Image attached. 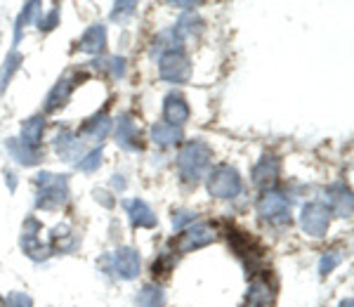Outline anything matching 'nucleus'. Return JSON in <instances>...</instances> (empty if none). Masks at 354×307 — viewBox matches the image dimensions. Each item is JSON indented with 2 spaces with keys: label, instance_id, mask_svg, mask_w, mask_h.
Returning a JSON list of instances; mask_svg holds the SVG:
<instances>
[{
  "label": "nucleus",
  "instance_id": "f257e3e1",
  "mask_svg": "<svg viewBox=\"0 0 354 307\" xmlns=\"http://www.w3.org/2000/svg\"><path fill=\"white\" fill-rule=\"evenodd\" d=\"M210 158H213V151L210 147L201 140H192L182 147L180 156H177V170H180V178L189 185H196L198 180L208 173L210 168Z\"/></svg>",
  "mask_w": 354,
  "mask_h": 307
},
{
  "label": "nucleus",
  "instance_id": "f03ea898",
  "mask_svg": "<svg viewBox=\"0 0 354 307\" xmlns=\"http://www.w3.org/2000/svg\"><path fill=\"white\" fill-rule=\"evenodd\" d=\"M36 206L43 210H55L64 206L68 198V180L66 175H53V173H38L36 175Z\"/></svg>",
  "mask_w": 354,
  "mask_h": 307
},
{
  "label": "nucleus",
  "instance_id": "7ed1b4c3",
  "mask_svg": "<svg viewBox=\"0 0 354 307\" xmlns=\"http://www.w3.org/2000/svg\"><path fill=\"white\" fill-rule=\"evenodd\" d=\"M102 265H104L111 275H116L118 279L130 281L140 275L142 260L135 248H118V251H113L111 255H104V258H102Z\"/></svg>",
  "mask_w": 354,
  "mask_h": 307
},
{
  "label": "nucleus",
  "instance_id": "20e7f679",
  "mask_svg": "<svg viewBox=\"0 0 354 307\" xmlns=\"http://www.w3.org/2000/svg\"><path fill=\"white\" fill-rule=\"evenodd\" d=\"M241 192L239 170L232 166H218L208 175V194L215 198H234Z\"/></svg>",
  "mask_w": 354,
  "mask_h": 307
},
{
  "label": "nucleus",
  "instance_id": "39448f33",
  "mask_svg": "<svg viewBox=\"0 0 354 307\" xmlns=\"http://www.w3.org/2000/svg\"><path fill=\"white\" fill-rule=\"evenodd\" d=\"M330 218H333V213H330V208L326 203H307V206H302V213H300V227L305 234L310 236H324L330 225Z\"/></svg>",
  "mask_w": 354,
  "mask_h": 307
},
{
  "label": "nucleus",
  "instance_id": "423d86ee",
  "mask_svg": "<svg viewBox=\"0 0 354 307\" xmlns=\"http://www.w3.org/2000/svg\"><path fill=\"white\" fill-rule=\"evenodd\" d=\"M258 213L262 215V220L274 225H286L290 223V203L288 198L279 192H265L258 201Z\"/></svg>",
  "mask_w": 354,
  "mask_h": 307
},
{
  "label": "nucleus",
  "instance_id": "0eeeda50",
  "mask_svg": "<svg viewBox=\"0 0 354 307\" xmlns=\"http://www.w3.org/2000/svg\"><path fill=\"white\" fill-rule=\"evenodd\" d=\"M158 76L168 83H187L192 78V64L185 53H165L158 62Z\"/></svg>",
  "mask_w": 354,
  "mask_h": 307
},
{
  "label": "nucleus",
  "instance_id": "6e6552de",
  "mask_svg": "<svg viewBox=\"0 0 354 307\" xmlns=\"http://www.w3.org/2000/svg\"><path fill=\"white\" fill-rule=\"evenodd\" d=\"M38 234H41V223L36 218H28L24 223V230H21V251L31 260H45L53 253V243H43V239Z\"/></svg>",
  "mask_w": 354,
  "mask_h": 307
},
{
  "label": "nucleus",
  "instance_id": "1a4fd4ad",
  "mask_svg": "<svg viewBox=\"0 0 354 307\" xmlns=\"http://www.w3.org/2000/svg\"><path fill=\"white\" fill-rule=\"evenodd\" d=\"M215 230L210 225H192L185 234L180 236L177 241V251L180 253H189V251H196V248H203L208 243L215 241Z\"/></svg>",
  "mask_w": 354,
  "mask_h": 307
},
{
  "label": "nucleus",
  "instance_id": "9d476101",
  "mask_svg": "<svg viewBox=\"0 0 354 307\" xmlns=\"http://www.w3.org/2000/svg\"><path fill=\"white\" fill-rule=\"evenodd\" d=\"M116 142L118 147L125 151H142V145H140V130H137L135 121L130 113H123L118 118V126H116Z\"/></svg>",
  "mask_w": 354,
  "mask_h": 307
},
{
  "label": "nucleus",
  "instance_id": "9b49d317",
  "mask_svg": "<svg viewBox=\"0 0 354 307\" xmlns=\"http://www.w3.org/2000/svg\"><path fill=\"white\" fill-rule=\"evenodd\" d=\"M163 116L165 123L180 128L182 123L189 121V104H187V100L180 93H170L163 102Z\"/></svg>",
  "mask_w": 354,
  "mask_h": 307
},
{
  "label": "nucleus",
  "instance_id": "f8f14e48",
  "mask_svg": "<svg viewBox=\"0 0 354 307\" xmlns=\"http://www.w3.org/2000/svg\"><path fill=\"white\" fill-rule=\"evenodd\" d=\"M326 198H328L330 213L340 215V218H350V215H352V192L347 189L342 182H338V185H333V187H328Z\"/></svg>",
  "mask_w": 354,
  "mask_h": 307
},
{
  "label": "nucleus",
  "instance_id": "ddd939ff",
  "mask_svg": "<svg viewBox=\"0 0 354 307\" xmlns=\"http://www.w3.org/2000/svg\"><path fill=\"white\" fill-rule=\"evenodd\" d=\"M123 206H125V213L130 215V223L135 227H145V230L156 227V215H153V210L149 208L147 201H142V198H130Z\"/></svg>",
  "mask_w": 354,
  "mask_h": 307
},
{
  "label": "nucleus",
  "instance_id": "4468645a",
  "mask_svg": "<svg viewBox=\"0 0 354 307\" xmlns=\"http://www.w3.org/2000/svg\"><path fill=\"white\" fill-rule=\"evenodd\" d=\"M274 303V291L270 286V281L265 277L250 281L248 293H245V307H272Z\"/></svg>",
  "mask_w": 354,
  "mask_h": 307
},
{
  "label": "nucleus",
  "instance_id": "2eb2a0df",
  "mask_svg": "<svg viewBox=\"0 0 354 307\" xmlns=\"http://www.w3.org/2000/svg\"><path fill=\"white\" fill-rule=\"evenodd\" d=\"M55 151L59 154L64 161H76L83 151V140L78 135L68 133V130H62L55 138Z\"/></svg>",
  "mask_w": 354,
  "mask_h": 307
},
{
  "label": "nucleus",
  "instance_id": "dca6fc26",
  "mask_svg": "<svg viewBox=\"0 0 354 307\" xmlns=\"http://www.w3.org/2000/svg\"><path fill=\"white\" fill-rule=\"evenodd\" d=\"M73 88H76V78H71V76L59 78L55 88L50 90L48 100H45V111H57L62 104H66V100H68V95H71Z\"/></svg>",
  "mask_w": 354,
  "mask_h": 307
},
{
  "label": "nucleus",
  "instance_id": "f3484780",
  "mask_svg": "<svg viewBox=\"0 0 354 307\" xmlns=\"http://www.w3.org/2000/svg\"><path fill=\"white\" fill-rule=\"evenodd\" d=\"M279 178V161L274 156H262L253 168V182L258 187H270Z\"/></svg>",
  "mask_w": 354,
  "mask_h": 307
},
{
  "label": "nucleus",
  "instance_id": "a211bd4d",
  "mask_svg": "<svg viewBox=\"0 0 354 307\" xmlns=\"http://www.w3.org/2000/svg\"><path fill=\"white\" fill-rule=\"evenodd\" d=\"M43 130H45V118L43 116H31L28 121H24L21 126V145L28 147V149L38 151V145L43 140Z\"/></svg>",
  "mask_w": 354,
  "mask_h": 307
},
{
  "label": "nucleus",
  "instance_id": "6ab92c4d",
  "mask_svg": "<svg viewBox=\"0 0 354 307\" xmlns=\"http://www.w3.org/2000/svg\"><path fill=\"white\" fill-rule=\"evenodd\" d=\"M106 45V28L102 24H93L81 38V50L88 55H100Z\"/></svg>",
  "mask_w": 354,
  "mask_h": 307
},
{
  "label": "nucleus",
  "instance_id": "aec40b11",
  "mask_svg": "<svg viewBox=\"0 0 354 307\" xmlns=\"http://www.w3.org/2000/svg\"><path fill=\"white\" fill-rule=\"evenodd\" d=\"M151 140H153V145H158V147H173L182 140V128L170 126V123H165V121L156 123V126L151 128Z\"/></svg>",
  "mask_w": 354,
  "mask_h": 307
},
{
  "label": "nucleus",
  "instance_id": "412c9836",
  "mask_svg": "<svg viewBox=\"0 0 354 307\" xmlns=\"http://www.w3.org/2000/svg\"><path fill=\"white\" fill-rule=\"evenodd\" d=\"M5 149H8L10 156H12L17 163H21V166H36V163H41V154L28 149L19 140H8L5 142Z\"/></svg>",
  "mask_w": 354,
  "mask_h": 307
},
{
  "label": "nucleus",
  "instance_id": "4be33fe9",
  "mask_svg": "<svg viewBox=\"0 0 354 307\" xmlns=\"http://www.w3.org/2000/svg\"><path fill=\"white\" fill-rule=\"evenodd\" d=\"M111 130V121L106 113H102V116H95L90 118L88 123L83 126V135L85 138H93V140H104L106 135H109Z\"/></svg>",
  "mask_w": 354,
  "mask_h": 307
},
{
  "label": "nucleus",
  "instance_id": "5701e85b",
  "mask_svg": "<svg viewBox=\"0 0 354 307\" xmlns=\"http://www.w3.org/2000/svg\"><path fill=\"white\" fill-rule=\"evenodd\" d=\"M163 303H165V293L156 283H147L140 291V295H137V307H163Z\"/></svg>",
  "mask_w": 354,
  "mask_h": 307
},
{
  "label": "nucleus",
  "instance_id": "b1692460",
  "mask_svg": "<svg viewBox=\"0 0 354 307\" xmlns=\"http://www.w3.org/2000/svg\"><path fill=\"white\" fill-rule=\"evenodd\" d=\"M21 64V57L17 50H12V53L8 55V59H5V66H3V73H0V93H5V88H8L10 78L15 76V71L19 69Z\"/></svg>",
  "mask_w": 354,
  "mask_h": 307
},
{
  "label": "nucleus",
  "instance_id": "393cba45",
  "mask_svg": "<svg viewBox=\"0 0 354 307\" xmlns=\"http://www.w3.org/2000/svg\"><path fill=\"white\" fill-rule=\"evenodd\" d=\"M97 69H104L111 73V78H123L125 76V59L123 57H106V59L93 62Z\"/></svg>",
  "mask_w": 354,
  "mask_h": 307
},
{
  "label": "nucleus",
  "instance_id": "a878e982",
  "mask_svg": "<svg viewBox=\"0 0 354 307\" xmlns=\"http://www.w3.org/2000/svg\"><path fill=\"white\" fill-rule=\"evenodd\" d=\"M198 31H201V19H198L196 15H185L175 26V33L182 38V41H185L187 36H192V33H198Z\"/></svg>",
  "mask_w": 354,
  "mask_h": 307
},
{
  "label": "nucleus",
  "instance_id": "bb28decb",
  "mask_svg": "<svg viewBox=\"0 0 354 307\" xmlns=\"http://www.w3.org/2000/svg\"><path fill=\"white\" fill-rule=\"evenodd\" d=\"M38 8H41L38 3H26L24 10H21V15L17 17V24H15V45L19 43V38H21V28H24L28 21L33 19V15H36Z\"/></svg>",
  "mask_w": 354,
  "mask_h": 307
},
{
  "label": "nucleus",
  "instance_id": "cd10ccee",
  "mask_svg": "<svg viewBox=\"0 0 354 307\" xmlns=\"http://www.w3.org/2000/svg\"><path fill=\"white\" fill-rule=\"evenodd\" d=\"M342 263V253L338 251H328V253H324L322 255V260H319V272H322L324 277L330 275V272L335 270Z\"/></svg>",
  "mask_w": 354,
  "mask_h": 307
},
{
  "label": "nucleus",
  "instance_id": "c85d7f7f",
  "mask_svg": "<svg viewBox=\"0 0 354 307\" xmlns=\"http://www.w3.org/2000/svg\"><path fill=\"white\" fill-rule=\"evenodd\" d=\"M100 163H102V149H93L78 161V168H81L83 173H95V170L100 168Z\"/></svg>",
  "mask_w": 354,
  "mask_h": 307
},
{
  "label": "nucleus",
  "instance_id": "c756f323",
  "mask_svg": "<svg viewBox=\"0 0 354 307\" xmlns=\"http://www.w3.org/2000/svg\"><path fill=\"white\" fill-rule=\"evenodd\" d=\"M137 3H133V0H125V3H116L113 5V12H111V19L118 21V19H125V17H130L135 12Z\"/></svg>",
  "mask_w": 354,
  "mask_h": 307
},
{
  "label": "nucleus",
  "instance_id": "7c9ffc66",
  "mask_svg": "<svg viewBox=\"0 0 354 307\" xmlns=\"http://www.w3.org/2000/svg\"><path fill=\"white\" fill-rule=\"evenodd\" d=\"M3 307H33V303H31V298H28L26 293L12 291V293L8 295V298H5Z\"/></svg>",
  "mask_w": 354,
  "mask_h": 307
},
{
  "label": "nucleus",
  "instance_id": "2f4dec72",
  "mask_svg": "<svg viewBox=\"0 0 354 307\" xmlns=\"http://www.w3.org/2000/svg\"><path fill=\"white\" fill-rule=\"evenodd\" d=\"M57 21H59V8L55 5V8L50 10L48 15L38 19V28H41V31H53V28L57 26Z\"/></svg>",
  "mask_w": 354,
  "mask_h": 307
},
{
  "label": "nucleus",
  "instance_id": "473e14b6",
  "mask_svg": "<svg viewBox=\"0 0 354 307\" xmlns=\"http://www.w3.org/2000/svg\"><path fill=\"white\" fill-rule=\"evenodd\" d=\"M194 220H196V213H192V210H177L173 215V227L175 230H182V227L194 223Z\"/></svg>",
  "mask_w": 354,
  "mask_h": 307
},
{
  "label": "nucleus",
  "instance_id": "72a5a7b5",
  "mask_svg": "<svg viewBox=\"0 0 354 307\" xmlns=\"http://www.w3.org/2000/svg\"><path fill=\"white\" fill-rule=\"evenodd\" d=\"M95 198H97V203H102L104 208H111L113 206V198L106 194V192H102V189H97L95 192Z\"/></svg>",
  "mask_w": 354,
  "mask_h": 307
},
{
  "label": "nucleus",
  "instance_id": "f704fd0d",
  "mask_svg": "<svg viewBox=\"0 0 354 307\" xmlns=\"http://www.w3.org/2000/svg\"><path fill=\"white\" fill-rule=\"evenodd\" d=\"M113 189H118V192H123V189H125V180H123V175H116V178H113Z\"/></svg>",
  "mask_w": 354,
  "mask_h": 307
},
{
  "label": "nucleus",
  "instance_id": "c9c22d12",
  "mask_svg": "<svg viewBox=\"0 0 354 307\" xmlns=\"http://www.w3.org/2000/svg\"><path fill=\"white\" fill-rule=\"evenodd\" d=\"M5 178H8V185H10V189H15V187H17V180H15V175H12V173H5Z\"/></svg>",
  "mask_w": 354,
  "mask_h": 307
},
{
  "label": "nucleus",
  "instance_id": "e433bc0d",
  "mask_svg": "<svg viewBox=\"0 0 354 307\" xmlns=\"http://www.w3.org/2000/svg\"><path fill=\"white\" fill-rule=\"evenodd\" d=\"M338 307H354V300H352V298H345Z\"/></svg>",
  "mask_w": 354,
  "mask_h": 307
}]
</instances>
